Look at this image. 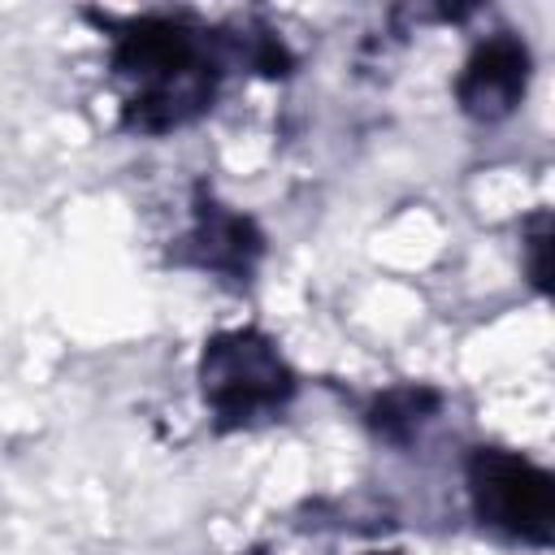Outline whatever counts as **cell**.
I'll use <instances>...</instances> for the list:
<instances>
[{"instance_id":"277c9868","label":"cell","mask_w":555,"mask_h":555,"mask_svg":"<svg viewBox=\"0 0 555 555\" xmlns=\"http://www.w3.org/2000/svg\"><path fill=\"white\" fill-rule=\"evenodd\" d=\"M204 238H208V243H204V260H208L212 269H230V273L247 269L251 256L260 251V238L251 234V225H247L243 217H230V212H208Z\"/></svg>"},{"instance_id":"3957f363","label":"cell","mask_w":555,"mask_h":555,"mask_svg":"<svg viewBox=\"0 0 555 555\" xmlns=\"http://www.w3.org/2000/svg\"><path fill=\"white\" fill-rule=\"evenodd\" d=\"M525 74H529V52L516 39H490L486 48H477V56L468 61V69L460 78L464 113H473L481 121L512 113V104L525 91Z\"/></svg>"},{"instance_id":"7a4b0ae2","label":"cell","mask_w":555,"mask_h":555,"mask_svg":"<svg viewBox=\"0 0 555 555\" xmlns=\"http://www.w3.org/2000/svg\"><path fill=\"white\" fill-rule=\"evenodd\" d=\"M468 486L477 516L512 538L546 542L555 520V486L551 477L507 451H477L468 464Z\"/></svg>"},{"instance_id":"6da1fadb","label":"cell","mask_w":555,"mask_h":555,"mask_svg":"<svg viewBox=\"0 0 555 555\" xmlns=\"http://www.w3.org/2000/svg\"><path fill=\"white\" fill-rule=\"evenodd\" d=\"M204 403L221 416V425H247L264 412H278L291 399V369L273 351L269 338L251 330L217 334L199 360Z\"/></svg>"},{"instance_id":"5b68a950","label":"cell","mask_w":555,"mask_h":555,"mask_svg":"<svg viewBox=\"0 0 555 555\" xmlns=\"http://www.w3.org/2000/svg\"><path fill=\"white\" fill-rule=\"evenodd\" d=\"M421 403H434V395H425V390H399V395L382 399V403H377V429L390 434L395 421H403V425L421 421Z\"/></svg>"},{"instance_id":"8992f818","label":"cell","mask_w":555,"mask_h":555,"mask_svg":"<svg viewBox=\"0 0 555 555\" xmlns=\"http://www.w3.org/2000/svg\"><path fill=\"white\" fill-rule=\"evenodd\" d=\"M546 247H551V238H546V217L538 221V230H533V238H529V269H533V282L538 286H546Z\"/></svg>"}]
</instances>
